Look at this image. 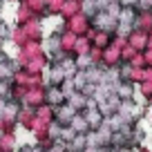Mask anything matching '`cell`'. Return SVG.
<instances>
[{
    "label": "cell",
    "mask_w": 152,
    "mask_h": 152,
    "mask_svg": "<svg viewBox=\"0 0 152 152\" xmlns=\"http://www.w3.org/2000/svg\"><path fill=\"white\" fill-rule=\"evenodd\" d=\"M52 81H54V83H58V81H63V69H58V67H56V69H54V72H52Z\"/></svg>",
    "instance_id": "obj_3"
},
{
    "label": "cell",
    "mask_w": 152,
    "mask_h": 152,
    "mask_svg": "<svg viewBox=\"0 0 152 152\" xmlns=\"http://www.w3.org/2000/svg\"><path fill=\"white\" fill-rule=\"evenodd\" d=\"M5 34H7V25H2V23H0V38L5 36Z\"/></svg>",
    "instance_id": "obj_5"
},
{
    "label": "cell",
    "mask_w": 152,
    "mask_h": 152,
    "mask_svg": "<svg viewBox=\"0 0 152 152\" xmlns=\"http://www.w3.org/2000/svg\"><path fill=\"white\" fill-rule=\"evenodd\" d=\"M119 94L123 96V99H128V96H132V87H130V85H121L119 87Z\"/></svg>",
    "instance_id": "obj_2"
},
{
    "label": "cell",
    "mask_w": 152,
    "mask_h": 152,
    "mask_svg": "<svg viewBox=\"0 0 152 152\" xmlns=\"http://www.w3.org/2000/svg\"><path fill=\"white\" fill-rule=\"evenodd\" d=\"M87 123L90 125H101V114L96 112V110H92V112L87 114Z\"/></svg>",
    "instance_id": "obj_1"
},
{
    "label": "cell",
    "mask_w": 152,
    "mask_h": 152,
    "mask_svg": "<svg viewBox=\"0 0 152 152\" xmlns=\"http://www.w3.org/2000/svg\"><path fill=\"white\" fill-rule=\"evenodd\" d=\"M49 101H52V103H56V101H58V92H56V90L49 92Z\"/></svg>",
    "instance_id": "obj_4"
}]
</instances>
